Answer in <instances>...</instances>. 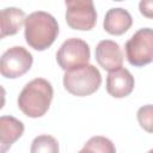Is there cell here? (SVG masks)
I'll list each match as a JSON object with an SVG mask.
<instances>
[{"mask_svg":"<svg viewBox=\"0 0 153 153\" xmlns=\"http://www.w3.org/2000/svg\"><path fill=\"white\" fill-rule=\"evenodd\" d=\"M135 86V80L127 68H117L106 75V91L114 98L129 96Z\"/></svg>","mask_w":153,"mask_h":153,"instance_id":"obj_9","label":"cell"},{"mask_svg":"<svg viewBox=\"0 0 153 153\" xmlns=\"http://www.w3.org/2000/svg\"><path fill=\"white\" fill-rule=\"evenodd\" d=\"M54 97L51 84L43 78H35L29 81L18 97V108L31 118H38L45 115L50 108Z\"/></svg>","mask_w":153,"mask_h":153,"instance_id":"obj_2","label":"cell"},{"mask_svg":"<svg viewBox=\"0 0 153 153\" xmlns=\"http://www.w3.org/2000/svg\"><path fill=\"white\" fill-rule=\"evenodd\" d=\"M24 124L13 116H0V153H7L12 145L23 135Z\"/></svg>","mask_w":153,"mask_h":153,"instance_id":"obj_10","label":"cell"},{"mask_svg":"<svg viewBox=\"0 0 153 153\" xmlns=\"http://www.w3.org/2000/svg\"><path fill=\"white\" fill-rule=\"evenodd\" d=\"M96 61L98 65L108 71L112 72L122 67L123 63V53L120 45L111 39H103L96 47Z\"/></svg>","mask_w":153,"mask_h":153,"instance_id":"obj_8","label":"cell"},{"mask_svg":"<svg viewBox=\"0 0 153 153\" xmlns=\"http://www.w3.org/2000/svg\"><path fill=\"white\" fill-rule=\"evenodd\" d=\"M78 153H116L114 142L102 135L92 136Z\"/></svg>","mask_w":153,"mask_h":153,"instance_id":"obj_13","label":"cell"},{"mask_svg":"<svg viewBox=\"0 0 153 153\" xmlns=\"http://www.w3.org/2000/svg\"><path fill=\"white\" fill-rule=\"evenodd\" d=\"M140 12L147 18H152V11H153V2L152 1H141L139 4Z\"/></svg>","mask_w":153,"mask_h":153,"instance_id":"obj_16","label":"cell"},{"mask_svg":"<svg viewBox=\"0 0 153 153\" xmlns=\"http://www.w3.org/2000/svg\"><path fill=\"white\" fill-rule=\"evenodd\" d=\"M133 24L130 13L122 7H114L108 10L104 17L103 26L104 30L114 36H121L126 33Z\"/></svg>","mask_w":153,"mask_h":153,"instance_id":"obj_11","label":"cell"},{"mask_svg":"<svg viewBox=\"0 0 153 153\" xmlns=\"http://www.w3.org/2000/svg\"><path fill=\"white\" fill-rule=\"evenodd\" d=\"M147 153H153V151H152V149H149V151H148Z\"/></svg>","mask_w":153,"mask_h":153,"instance_id":"obj_18","label":"cell"},{"mask_svg":"<svg viewBox=\"0 0 153 153\" xmlns=\"http://www.w3.org/2000/svg\"><path fill=\"white\" fill-rule=\"evenodd\" d=\"M60 147L57 140L48 134L36 136L30 147V153H59Z\"/></svg>","mask_w":153,"mask_h":153,"instance_id":"obj_14","label":"cell"},{"mask_svg":"<svg viewBox=\"0 0 153 153\" xmlns=\"http://www.w3.org/2000/svg\"><path fill=\"white\" fill-rule=\"evenodd\" d=\"M6 102V90L0 85V110L4 108Z\"/></svg>","mask_w":153,"mask_h":153,"instance_id":"obj_17","label":"cell"},{"mask_svg":"<svg viewBox=\"0 0 153 153\" xmlns=\"http://www.w3.org/2000/svg\"><path fill=\"white\" fill-rule=\"evenodd\" d=\"M25 12L18 7L0 10V39L16 35L25 22Z\"/></svg>","mask_w":153,"mask_h":153,"instance_id":"obj_12","label":"cell"},{"mask_svg":"<svg viewBox=\"0 0 153 153\" xmlns=\"http://www.w3.org/2000/svg\"><path fill=\"white\" fill-rule=\"evenodd\" d=\"M126 57L134 67H143L153 61V31L151 27L139 29L126 42Z\"/></svg>","mask_w":153,"mask_h":153,"instance_id":"obj_4","label":"cell"},{"mask_svg":"<svg viewBox=\"0 0 153 153\" xmlns=\"http://www.w3.org/2000/svg\"><path fill=\"white\" fill-rule=\"evenodd\" d=\"M33 57L24 47L8 48L0 56V74L7 79H17L27 73L32 66Z\"/></svg>","mask_w":153,"mask_h":153,"instance_id":"obj_6","label":"cell"},{"mask_svg":"<svg viewBox=\"0 0 153 153\" xmlns=\"http://www.w3.org/2000/svg\"><path fill=\"white\" fill-rule=\"evenodd\" d=\"M66 22L73 30L88 31L97 23V12L91 0L66 1Z\"/></svg>","mask_w":153,"mask_h":153,"instance_id":"obj_7","label":"cell"},{"mask_svg":"<svg viewBox=\"0 0 153 153\" xmlns=\"http://www.w3.org/2000/svg\"><path fill=\"white\" fill-rule=\"evenodd\" d=\"M102 84V75L93 65H84L65 72L63 86L73 96L86 97L94 93Z\"/></svg>","mask_w":153,"mask_h":153,"instance_id":"obj_3","label":"cell"},{"mask_svg":"<svg viewBox=\"0 0 153 153\" xmlns=\"http://www.w3.org/2000/svg\"><path fill=\"white\" fill-rule=\"evenodd\" d=\"M91 57L88 44L78 37L66 39L56 53V61L61 69L69 71L72 68L87 65Z\"/></svg>","mask_w":153,"mask_h":153,"instance_id":"obj_5","label":"cell"},{"mask_svg":"<svg viewBox=\"0 0 153 153\" xmlns=\"http://www.w3.org/2000/svg\"><path fill=\"white\" fill-rule=\"evenodd\" d=\"M152 105L147 104L145 106H141L137 110L136 117L139 121V124L141 128H143L146 131H152V124H153V115H152Z\"/></svg>","mask_w":153,"mask_h":153,"instance_id":"obj_15","label":"cell"},{"mask_svg":"<svg viewBox=\"0 0 153 153\" xmlns=\"http://www.w3.org/2000/svg\"><path fill=\"white\" fill-rule=\"evenodd\" d=\"M24 36L26 43L35 50L48 49L57 38V20L48 12L36 11L30 13L24 22Z\"/></svg>","mask_w":153,"mask_h":153,"instance_id":"obj_1","label":"cell"}]
</instances>
